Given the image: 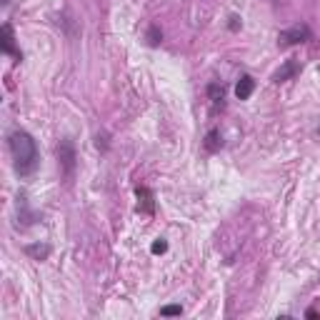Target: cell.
<instances>
[{
	"instance_id": "obj_1",
	"label": "cell",
	"mask_w": 320,
	"mask_h": 320,
	"mask_svg": "<svg viewBox=\"0 0 320 320\" xmlns=\"http://www.w3.org/2000/svg\"><path fill=\"white\" fill-rule=\"evenodd\" d=\"M8 145H10V153H13V163H15L18 175H23V178L25 175H33L40 163L35 138L28 130H15V133H10Z\"/></svg>"
},
{
	"instance_id": "obj_2",
	"label": "cell",
	"mask_w": 320,
	"mask_h": 320,
	"mask_svg": "<svg viewBox=\"0 0 320 320\" xmlns=\"http://www.w3.org/2000/svg\"><path fill=\"white\" fill-rule=\"evenodd\" d=\"M55 153H58V165H60L63 180H65V183H70V180H73V175H75V165H78V153H75L73 140L63 138V140L58 143Z\"/></svg>"
},
{
	"instance_id": "obj_3",
	"label": "cell",
	"mask_w": 320,
	"mask_h": 320,
	"mask_svg": "<svg viewBox=\"0 0 320 320\" xmlns=\"http://www.w3.org/2000/svg\"><path fill=\"white\" fill-rule=\"evenodd\" d=\"M313 40V30L305 25V23H298L288 30H283L278 35V45L280 48H290V45H298V43H308Z\"/></svg>"
},
{
	"instance_id": "obj_4",
	"label": "cell",
	"mask_w": 320,
	"mask_h": 320,
	"mask_svg": "<svg viewBox=\"0 0 320 320\" xmlns=\"http://www.w3.org/2000/svg\"><path fill=\"white\" fill-rule=\"evenodd\" d=\"M0 50L15 60H23V53L15 48V33H13V25L10 23H3L0 28Z\"/></svg>"
},
{
	"instance_id": "obj_5",
	"label": "cell",
	"mask_w": 320,
	"mask_h": 320,
	"mask_svg": "<svg viewBox=\"0 0 320 320\" xmlns=\"http://www.w3.org/2000/svg\"><path fill=\"white\" fill-rule=\"evenodd\" d=\"M135 195H138V210H140V213H148V215L155 213V198H153V190H150V188L140 185V188L135 190Z\"/></svg>"
},
{
	"instance_id": "obj_6",
	"label": "cell",
	"mask_w": 320,
	"mask_h": 320,
	"mask_svg": "<svg viewBox=\"0 0 320 320\" xmlns=\"http://www.w3.org/2000/svg\"><path fill=\"white\" fill-rule=\"evenodd\" d=\"M298 73H300V65H298L295 60H285L278 70L273 73V83H285V80H293Z\"/></svg>"
},
{
	"instance_id": "obj_7",
	"label": "cell",
	"mask_w": 320,
	"mask_h": 320,
	"mask_svg": "<svg viewBox=\"0 0 320 320\" xmlns=\"http://www.w3.org/2000/svg\"><path fill=\"white\" fill-rule=\"evenodd\" d=\"M208 98L215 108H225V88L220 83H210L208 85Z\"/></svg>"
},
{
	"instance_id": "obj_8",
	"label": "cell",
	"mask_w": 320,
	"mask_h": 320,
	"mask_svg": "<svg viewBox=\"0 0 320 320\" xmlns=\"http://www.w3.org/2000/svg\"><path fill=\"white\" fill-rule=\"evenodd\" d=\"M253 90H255V80L250 78V75H243V78L238 80V85H235L238 100H248V98L253 95Z\"/></svg>"
},
{
	"instance_id": "obj_9",
	"label": "cell",
	"mask_w": 320,
	"mask_h": 320,
	"mask_svg": "<svg viewBox=\"0 0 320 320\" xmlns=\"http://www.w3.org/2000/svg\"><path fill=\"white\" fill-rule=\"evenodd\" d=\"M220 145H223L220 130H218V128L208 130V135H205V140H203V148H205L208 153H218V150H220Z\"/></svg>"
},
{
	"instance_id": "obj_10",
	"label": "cell",
	"mask_w": 320,
	"mask_h": 320,
	"mask_svg": "<svg viewBox=\"0 0 320 320\" xmlns=\"http://www.w3.org/2000/svg\"><path fill=\"white\" fill-rule=\"evenodd\" d=\"M23 250H25V255H30L33 260H45V258L50 255V245H40V243H35V245H25Z\"/></svg>"
},
{
	"instance_id": "obj_11",
	"label": "cell",
	"mask_w": 320,
	"mask_h": 320,
	"mask_svg": "<svg viewBox=\"0 0 320 320\" xmlns=\"http://www.w3.org/2000/svg\"><path fill=\"white\" fill-rule=\"evenodd\" d=\"M145 38H148V45H150V48H158L160 40H163V33H160L158 25H150L148 33H145Z\"/></svg>"
},
{
	"instance_id": "obj_12",
	"label": "cell",
	"mask_w": 320,
	"mask_h": 320,
	"mask_svg": "<svg viewBox=\"0 0 320 320\" xmlns=\"http://www.w3.org/2000/svg\"><path fill=\"white\" fill-rule=\"evenodd\" d=\"M160 315H165V318H170V315H183V308H180V305H165V308H160Z\"/></svg>"
},
{
	"instance_id": "obj_13",
	"label": "cell",
	"mask_w": 320,
	"mask_h": 320,
	"mask_svg": "<svg viewBox=\"0 0 320 320\" xmlns=\"http://www.w3.org/2000/svg\"><path fill=\"white\" fill-rule=\"evenodd\" d=\"M150 250H153L155 255H160V253H165V250H168V243L160 238V240H155V243H153V248H150Z\"/></svg>"
},
{
	"instance_id": "obj_14",
	"label": "cell",
	"mask_w": 320,
	"mask_h": 320,
	"mask_svg": "<svg viewBox=\"0 0 320 320\" xmlns=\"http://www.w3.org/2000/svg\"><path fill=\"white\" fill-rule=\"evenodd\" d=\"M95 145L105 153V150H108V135H98V138H95Z\"/></svg>"
},
{
	"instance_id": "obj_15",
	"label": "cell",
	"mask_w": 320,
	"mask_h": 320,
	"mask_svg": "<svg viewBox=\"0 0 320 320\" xmlns=\"http://www.w3.org/2000/svg\"><path fill=\"white\" fill-rule=\"evenodd\" d=\"M320 315V305H315V308H308L305 310V318H318Z\"/></svg>"
},
{
	"instance_id": "obj_16",
	"label": "cell",
	"mask_w": 320,
	"mask_h": 320,
	"mask_svg": "<svg viewBox=\"0 0 320 320\" xmlns=\"http://www.w3.org/2000/svg\"><path fill=\"white\" fill-rule=\"evenodd\" d=\"M240 28V18L238 15H230V30H238Z\"/></svg>"
},
{
	"instance_id": "obj_17",
	"label": "cell",
	"mask_w": 320,
	"mask_h": 320,
	"mask_svg": "<svg viewBox=\"0 0 320 320\" xmlns=\"http://www.w3.org/2000/svg\"><path fill=\"white\" fill-rule=\"evenodd\" d=\"M0 3H3V5H8V3H10V0H0Z\"/></svg>"
}]
</instances>
